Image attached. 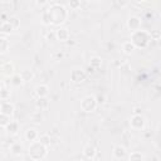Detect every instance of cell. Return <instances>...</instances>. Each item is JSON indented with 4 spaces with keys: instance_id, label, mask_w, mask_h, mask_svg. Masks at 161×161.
Segmentation results:
<instances>
[{
    "instance_id": "cell-1",
    "label": "cell",
    "mask_w": 161,
    "mask_h": 161,
    "mask_svg": "<svg viewBox=\"0 0 161 161\" xmlns=\"http://www.w3.org/2000/svg\"><path fill=\"white\" fill-rule=\"evenodd\" d=\"M47 146H44L40 141H33L29 146V156L33 160H42L47 155Z\"/></svg>"
},
{
    "instance_id": "cell-2",
    "label": "cell",
    "mask_w": 161,
    "mask_h": 161,
    "mask_svg": "<svg viewBox=\"0 0 161 161\" xmlns=\"http://www.w3.org/2000/svg\"><path fill=\"white\" fill-rule=\"evenodd\" d=\"M60 14H67L65 9L60 5H54L50 10H49V18L50 21L54 24H62L65 20V16H60Z\"/></svg>"
},
{
    "instance_id": "cell-3",
    "label": "cell",
    "mask_w": 161,
    "mask_h": 161,
    "mask_svg": "<svg viewBox=\"0 0 161 161\" xmlns=\"http://www.w3.org/2000/svg\"><path fill=\"white\" fill-rule=\"evenodd\" d=\"M96 106H97V101L93 96H87L80 102V107L84 112H93Z\"/></svg>"
},
{
    "instance_id": "cell-4",
    "label": "cell",
    "mask_w": 161,
    "mask_h": 161,
    "mask_svg": "<svg viewBox=\"0 0 161 161\" xmlns=\"http://www.w3.org/2000/svg\"><path fill=\"white\" fill-rule=\"evenodd\" d=\"M131 126H132V128H135V130H141L142 127H143V125H145V118L141 116V114H133V117L131 118Z\"/></svg>"
},
{
    "instance_id": "cell-5",
    "label": "cell",
    "mask_w": 161,
    "mask_h": 161,
    "mask_svg": "<svg viewBox=\"0 0 161 161\" xmlns=\"http://www.w3.org/2000/svg\"><path fill=\"white\" fill-rule=\"evenodd\" d=\"M0 109H1V113L4 114H8V116H11L13 112H14V104L10 103L9 101H4L0 106Z\"/></svg>"
},
{
    "instance_id": "cell-6",
    "label": "cell",
    "mask_w": 161,
    "mask_h": 161,
    "mask_svg": "<svg viewBox=\"0 0 161 161\" xmlns=\"http://www.w3.org/2000/svg\"><path fill=\"white\" fill-rule=\"evenodd\" d=\"M55 36H57L58 40L65 42V40H68V38H69V31H68V29H65V28H59V29H57V31H55Z\"/></svg>"
},
{
    "instance_id": "cell-7",
    "label": "cell",
    "mask_w": 161,
    "mask_h": 161,
    "mask_svg": "<svg viewBox=\"0 0 161 161\" xmlns=\"http://www.w3.org/2000/svg\"><path fill=\"white\" fill-rule=\"evenodd\" d=\"M1 70H3V74H4V75H8V77L13 75V74H14V65H13V63H10V62L3 63Z\"/></svg>"
},
{
    "instance_id": "cell-8",
    "label": "cell",
    "mask_w": 161,
    "mask_h": 161,
    "mask_svg": "<svg viewBox=\"0 0 161 161\" xmlns=\"http://www.w3.org/2000/svg\"><path fill=\"white\" fill-rule=\"evenodd\" d=\"M128 28L132 30V31H135V30H138L140 29V25H141V21H140V19L138 18H136V16H131L130 19H128Z\"/></svg>"
},
{
    "instance_id": "cell-9",
    "label": "cell",
    "mask_w": 161,
    "mask_h": 161,
    "mask_svg": "<svg viewBox=\"0 0 161 161\" xmlns=\"http://www.w3.org/2000/svg\"><path fill=\"white\" fill-rule=\"evenodd\" d=\"M96 148L93 147V146H91V145H88V146H86L84 147V150H83V153H84V157L86 158H91V160H93L94 157H96Z\"/></svg>"
},
{
    "instance_id": "cell-10",
    "label": "cell",
    "mask_w": 161,
    "mask_h": 161,
    "mask_svg": "<svg viewBox=\"0 0 161 161\" xmlns=\"http://www.w3.org/2000/svg\"><path fill=\"white\" fill-rule=\"evenodd\" d=\"M86 78L84 73L82 70H78V69H74L72 72V80L75 82V83H79V82H83V79Z\"/></svg>"
},
{
    "instance_id": "cell-11",
    "label": "cell",
    "mask_w": 161,
    "mask_h": 161,
    "mask_svg": "<svg viewBox=\"0 0 161 161\" xmlns=\"http://www.w3.org/2000/svg\"><path fill=\"white\" fill-rule=\"evenodd\" d=\"M113 156H114V158H123V157H126V148L123 146H116L113 148Z\"/></svg>"
},
{
    "instance_id": "cell-12",
    "label": "cell",
    "mask_w": 161,
    "mask_h": 161,
    "mask_svg": "<svg viewBox=\"0 0 161 161\" xmlns=\"http://www.w3.org/2000/svg\"><path fill=\"white\" fill-rule=\"evenodd\" d=\"M48 91H49V88L47 86H44V84L36 86V88H35V93H36V96L39 98H43V97L48 96Z\"/></svg>"
},
{
    "instance_id": "cell-13",
    "label": "cell",
    "mask_w": 161,
    "mask_h": 161,
    "mask_svg": "<svg viewBox=\"0 0 161 161\" xmlns=\"http://www.w3.org/2000/svg\"><path fill=\"white\" fill-rule=\"evenodd\" d=\"M20 77H21V79H23L24 82H29V80L33 79L34 74H33L31 70H29V69H24V70L20 72Z\"/></svg>"
},
{
    "instance_id": "cell-14",
    "label": "cell",
    "mask_w": 161,
    "mask_h": 161,
    "mask_svg": "<svg viewBox=\"0 0 161 161\" xmlns=\"http://www.w3.org/2000/svg\"><path fill=\"white\" fill-rule=\"evenodd\" d=\"M13 29H14V28L10 25V23H9L8 20H5V21L1 23V28H0V30H1L3 34H9Z\"/></svg>"
},
{
    "instance_id": "cell-15",
    "label": "cell",
    "mask_w": 161,
    "mask_h": 161,
    "mask_svg": "<svg viewBox=\"0 0 161 161\" xmlns=\"http://www.w3.org/2000/svg\"><path fill=\"white\" fill-rule=\"evenodd\" d=\"M25 138H26L28 141H30V142L35 141V140L38 138V133H36V131H35V130H28L26 133H25Z\"/></svg>"
},
{
    "instance_id": "cell-16",
    "label": "cell",
    "mask_w": 161,
    "mask_h": 161,
    "mask_svg": "<svg viewBox=\"0 0 161 161\" xmlns=\"http://www.w3.org/2000/svg\"><path fill=\"white\" fill-rule=\"evenodd\" d=\"M135 48H136V45H135L132 42H126V43L123 44V52H125L126 54H131V53L135 50Z\"/></svg>"
},
{
    "instance_id": "cell-17",
    "label": "cell",
    "mask_w": 161,
    "mask_h": 161,
    "mask_svg": "<svg viewBox=\"0 0 161 161\" xmlns=\"http://www.w3.org/2000/svg\"><path fill=\"white\" fill-rule=\"evenodd\" d=\"M6 130H8V132L9 133H11V135H14V133H16L18 132V128H19V126H18V123L16 122H14V121H10V123L5 127Z\"/></svg>"
},
{
    "instance_id": "cell-18",
    "label": "cell",
    "mask_w": 161,
    "mask_h": 161,
    "mask_svg": "<svg viewBox=\"0 0 161 161\" xmlns=\"http://www.w3.org/2000/svg\"><path fill=\"white\" fill-rule=\"evenodd\" d=\"M0 43H1V48H0V50H1V53L4 54V53H6L8 52V48H9V42H8V39L3 35L1 38H0Z\"/></svg>"
},
{
    "instance_id": "cell-19",
    "label": "cell",
    "mask_w": 161,
    "mask_h": 161,
    "mask_svg": "<svg viewBox=\"0 0 161 161\" xmlns=\"http://www.w3.org/2000/svg\"><path fill=\"white\" fill-rule=\"evenodd\" d=\"M9 123H10V116L1 113V116H0V126L5 128V127H6Z\"/></svg>"
},
{
    "instance_id": "cell-20",
    "label": "cell",
    "mask_w": 161,
    "mask_h": 161,
    "mask_svg": "<svg viewBox=\"0 0 161 161\" xmlns=\"http://www.w3.org/2000/svg\"><path fill=\"white\" fill-rule=\"evenodd\" d=\"M8 21L10 23V25H11L14 29H18V28H19V24H20V23H19V19H18L16 16H10V18L8 19Z\"/></svg>"
},
{
    "instance_id": "cell-21",
    "label": "cell",
    "mask_w": 161,
    "mask_h": 161,
    "mask_svg": "<svg viewBox=\"0 0 161 161\" xmlns=\"http://www.w3.org/2000/svg\"><path fill=\"white\" fill-rule=\"evenodd\" d=\"M39 141L44 145V146H49V143H50V136L49 135H42V136H39Z\"/></svg>"
},
{
    "instance_id": "cell-22",
    "label": "cell",
    "mask_w": 161,
    "mask_h": 161,
    "mask_svg": "<svg viewBox=\"0 0 161 161\" xmlns=\"http://www.w3.org/2000/svg\"><path fill=\"white\" fill-rule=\"evenodd\" d=\"M11 152L14 155H20L21 153V145L20 143H14L11 145Z\"/></svg>"
},
{
    "instance_id": "cell-23",
    "label": "cell",
    "mask_w": 161,
    "mask_h": 161,
    "mask_svg": "<svg viewBox=\"0 0 161 161\" xmlns=\"http://www.w3.org/2000/svg\"><path fill=\"white\" fill-rule=\"evenodd\" d=\"M91 65L94 67V68H98V67L101 65V58H98V57H93V58L91 59Z\"/></svg>"
},
{
    "instance_id": "cell-24",
    "label": "cell",
    "mask_w": 161,
    "mask_h": 161,
    "mask_svg": "<svg viewBox=\"0 0 161 161\" xmlns=\"http://www.w3.org/2000/svg\"><path fill=\"white\" fill-rule=\"evenodd\" d=\"M8 97H9V92H8V89L5 88V86L3 84V86H1V99H3V101H6Z\"/></svg>"
},
{
    "instance_id": "cell-25",
    "label": "cell",
    "mask_w": 161,
    "mask_h": 161,
    "mask_svg": "<svg viewBox=\"0 0 161 161\" xmlns=\"http://www.w3.org/2000/svg\"><path fill=\"white\" fill-rule=\"evenodd\" d=\"M128 158H130V160H142L143 156H142L141 153H138V152H132V153L128 156Z\"/></svg>"
},
{
    "instance_id": "cell-26",
    "label": "cell",
    "mask_w": 161,
    "mask_h": 161,
    "mask_svg": "<svg viewBox=\"0 0 161 161\" xmlns=\"http://www.w3.org/2000/svg\"><path fill=\"white\" fill-rule=\"evenodd\" d=\"M69 5L72 9H78L80 6V0H69Z\"/></svg>"
},
{
    "instance_id": "cell-27",
    "label": "cell",
    "mask_w": 161,
    "mask_h": 161,
    "mask_svg": "<svg viewBox=\"0 0 161 161\" xmlns=\"http://www.w3.org/2000/svg\"><path fill=\"white\" fill-rule=\"evenodd\" d=\"M150 36H151L152 39L157 40V39H160V38H161V33H160L158 30H152V31L150 33Z\"/></svg>"
},
{
    "instance_id": "cell-28",
    "label": "cell",
    "mask_w": 161,
    "mask_h": 161,
    "mask_svg": "<svg viewBox=\"0 0 161 161\" xmlns=\"http://www.w3.org/2000/svg\"><path fill=\"white\" fill-rule=\"evenodd\" d=\"M21 82H24V80L21 79V77H20V74H19V75H15V77L13 78V83H14L15 86H18V84H20Z\"/></svg>"
},
{
    "instance_id": "cell-29",
    "label": "cell",
    "mask_w": 161,
    "mask_h": 161,
    "mask_svg": "<svg viewBox=\"0 0 161 161\" xmlns=\"http://www.w3.org/2000/svg\"><path fill=\"white\" fill-rule=\"evenodd\" d=\"M43 106H44V107H47V106H48V102L44 99V97H43V98H39V102H38V107H40V108H42Z\"/></svg>"
},
{
    "instance_id": "cell-30",
    "label": "cell",
    "mask_w": 161,
    "mask_h": 161,
    "mask_svg": "<svg viewBox=\"0 0 161 161\" xmlns=\"http://www.w3.org/2000/svg\"><path fill=\"white\" fill-rule=\"evenodd\" d=\"M47 1H48V0H35L36 5H39V6H43L44 4H47Z\"/></svg>"
},
{
    "instance_id": "cell-31",
    "label": "cell",
    "mask_w": 161,
    "mask_h": 161,
    "mask_svg": "<svg viewBox=\"0 0 161 161\" xmlns=\"http://www.w3.org/2000/svg\"><path fill=\"white\" fill-rule=\"evenodd\" d=\"M135 114H140V108H135Z\"/></svg>"
},
{
    "instance_id": "cell-32",
    "label": "cell",
    "mask_w": 161,
    "mask_h": 161,
    "mask_svg": "<svg viewBox=\"0 0 161 161\" xmlns=\"http://www.w3.org/2000/svg\"><path fill=\"white\" fill-rule=\"evenodd\" d=\"M4 3H8V1H11V0H3Z\"/></svg>"
},
{
    "instance_id": "cell-33",
    "label": "cell",
    "mask_w": 161,
    "mask_h": 161,
    "mask_svg": "<svg viewBox=\"0 0 161 161\" xmlns=\"http://www.w3.org/2000/svg\"><path fill=\"white\" fill-rule=\"evenodd\" d=\"M88 1H98V0H88Z\"/></svg>"
}]
</instances>
